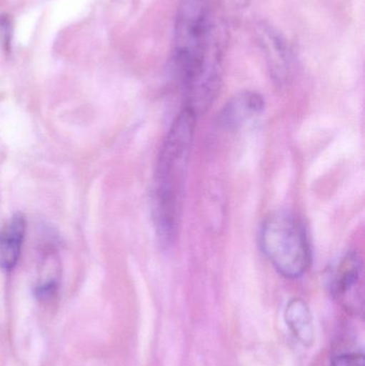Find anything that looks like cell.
I'll use <instances>...</instances> for the list:
<instances>
[{
  "label": "cell",
  "mask_w": 365,
  "mask_h": 366,
  "mask_svg": "<svg viewBox=\"0 0 365 366\" xmlns=\"http://www.w3.org/2000/svg\"><path fill=\"white\" fill-rule=\"evenodd\" d=\"M223 28L216 0H181L174 29L173 66L186 107L204 114L221 83Z\"/></svg>",
  "instance_id": "6da1fadb"
},
{
  "label": "cell",
  "mask_w": 365,
  "mask_h": 366,
  "mask_svg": "<svg viewBox=\"0 0 365 366\" xmlns=\"http://www.w3.org/2000/svg\"><path fill=\"white\" fill-rule=\"evenodd\" d=\"M195 120L196 115L186 107L178 114L163 142L156 163L152 214L159 242L165 249L175 243L179 232Z\"/></svg>",
  "instance_id": "7a4b0ae2"
},
{
  "label": "cell",
  "mask_w": 365,
  "mask_h": 366,
  "mask_svg": "<svg viewBox=\"0 0 365 366\" xmlns=\"http://www.w3.org/2000/svg\"><path fill=\"white\" fill-rule=\"evenodd\" d=\"M261 244L272 266L286 279L302 277L310 266V247L306 230L289 213L276 212L265 219Z\"/></svg>",
  "instance_id": "3957f363"
},
{
  "label": "cell",
  "mask_w": 365,
  "mask_h": 366,
  "mask_svg": "<svg viewBox=\"0 0 365 366\" xmlns=\"http://www.w3.org/2000/svg\"><path fill=\"white\" fill-rule=\"evenodd\" d=\"M362 262L356 252H346L334 262L326 273L330 294L339 300L354 296L361 284Z\"/></svg>",
  "instance_id": "277c9868"
},
{
  "label": "cell",
  "mask_w": 365,
  "mask_h": 366,
  "mask_svg": "<svg viewBox=\"0 0 365 366\" xmlns=\"http://www.w3.org/2000/svg\"><path fill=\"white\" fill-rule=\"evenodd\" d=\"M259 38L272 76L278 81H287L291 73L293 54L286 41L274 28L267 25L259 27Z\"/></svg>",
  "instance_id": "5b68a950"
},
{
  "label": "cell",
  "mask_w": 365,
  "mask_h": 366,
  "mask_svg": "<svg viewBox=\"0 0 365 366\" xmlns=\"http://www.w3.org/2000/svg\"><path fill=\"white\" fill-rule=\"evenodd\" d=\"M265 109V101L257 92H244L233 97L219 114V124L227 130H236L259 116Z\"/></svg>",
  "instance_id": "8992f818"
},
{
  "label": "cell",
  "mask_w": 365,
  "mask_h": 366,
  "mask_svg": "<svg viewBox=\"0 0 365 366\" xmlns=\"http://www.w3.org/2000/svg\"><path fill=\"white\" fill-rule=\"evenodd\" d=\"M26 234V219L21 213L11 217L0 227V269L10 271L15 268Z\"/></svg>",
  "instance_id": "52a82bcc"
},
{
  "label": "cell",
  "mask_w": 365,
  "mask_h": 366,
  "mask_svg": "<svg viewBox=\"0 0 365 366\" xmlns=\"http://www.w3.org/2000/svg\"><path fill=\"white\" fill-rule=\"evenodd\" d=\"M285 322L294 337L304 346L312 345L315 339L312 313L302 299L289 301L285 309Z\"/></svg>",
  "instance_id": "ba28073f"
},
{
  "label": "cell",
  "mask_w": 365,
  "mask_h": 366,
  "mask_svg": "<svg viewBox=\"0 0 365 366\" xmlns=\"http://www.w3.org/2000/svg\"><path fill=\"white\" fill-rule=\"evenodd\" d=\"M13 25L9 15H0V44L6 51H10Z\"/></svg>",
  "instance_id": "9c48e42d"
},
{
  "label": "cell",
  "mask_w": 365,
  "mask_h": 366,
  "mask_svg": "<svg viewBox=\"0 0 365 366\" xmlns=\"http://www.w3.org/2000/svg\"><path fill=\"white\" fill-rule=\"evenodd\" d=\"M330 366H365L364 355L362 352L339 355L332 359Z\"/></svg>",
  "instance_id": "30bf717a"
}]
</instances>
